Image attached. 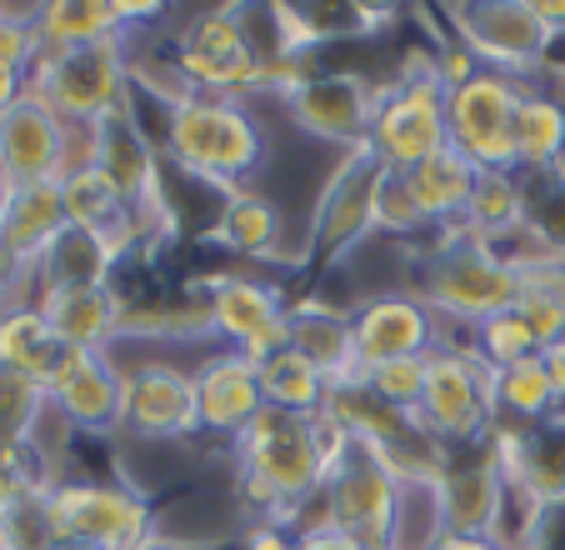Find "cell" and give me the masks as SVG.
<instances>
[{
  "label": "cell",
  "instance_id": "6da1fadb",
  "mask_svg": "<svg viewBox=\"0 0 565 550\" xmlns=\"http://www.w3.org/2000/svg\"><path fill=\"white\" fill-rule=\"evenodd\" d=\"M351 445V431L331 411L290 415L266 411L231 441L235 461V500L246 520H286L306 496H316Z\"/></svg>",
  "mask_w": 565,
  "mask_h": 550
},
{
  "label": "cell",
  "instance_id": "7a4b0ae2",
  "mask_svg": "<svg viewBox=\"0 0 565 550\" xmlns=\"http://www.w3.org/2000/svg\"><path fill=\"white\" fill-rule=\"evenodd\" d=\"M160 156L225 195L235 186H250L256 166L266 160V130L256 126V116L241 101L191 91L175 106H166Z\"/></svg>",
  "mask_w": 565,
  "mask_h": 550
},
{
  "label": "cell",
  "instance_id": "3957f363",
  "mask_svg": "<svg viewBox=\"0 0 565 550\" xmlns=\"http://www.w3.org/2000/svg\"><path fill=\"white\" fill-rule=\"evenodd\" d=\"M430 235L436 241L420 245L416 261V296L436 316L460 320V326H480L486 316L515 306V271H505L480 235H470L466 225Z\"/></svg>",
  "mask_w": 565,
  "mask_h": 550
},
{
  "label": "cell",
  "instance_id": "277c9868",
  "mask_svg": "<svg viewBox=\"0 0 565 550\" xmlns=\"http://www.w3.org/2000/svg\"><path fill=\"white\" fill-rule=\"evenodd\" d=\"M250 11L241 6H211L195 11L191 21L175 31L171 65L191 91L221 101H241L266 85V45L250 31Z\"/></svg>",
  "mask_w": 565,
  "mask_h": 550
},
{
  "label": "cell",
  "instance_id": "5b68a950",
  "mask_svg": "<svg viewBox=\"0 0 565 550\" xmlns=\"http://www.w3.org/2000/svg\"><path fill=\"white\" fill-rule=\"evenodd\" d=\"M130 35L96 45H75V51H41L31 65V96L55 106L71 126H100L116 110L130 106L136 71L126 55Z\"/></svg>",
  "mask_w": 565,
  "mask_h": 550
},
{
  "label": "cell",
  "instance_id": "8992f818",
  "mask_svg": "<svg viewBox=\"0 0 565 550\" xmlns=\"http://www.w3.org/2000/svg\"><path fill=\"white\" fill-rule=\"evenodd\" d=\"M491 366L470 350V340H440L426 356V391L416 405V425L440 451L486 445L495 431Z\"/></svg>",
  "mask_w": 565,
  "mask_h": 550
},
{
  "label": "cell",
  "instance_id": "52a82bcc",
  "mask_svg": "<svg viewBox=\"0 0 565 550\" xmlns=\"http://www.w3.org/2000/svg\"><path fill=\"white\" fill-rule=\"evenodd\" d=\"M55 540H86L100 550H146L160 540L156 500L136 480H55L45 490Z\"/></svg>",
  "mask_w": 565,
  "mask_h": 550
},
{
  "label": "cell",
  "instance_id": "ba28073f",
  "mask_svg": "<svg viewBox=\"0 0 565 550\" xmlns=\"http://www.w3.org/2000/svg\"><path fill=\"white\" fill-rule=\"evenodd\" d=\"M446 146V81H440L436 61H416L411 71H401V81L381 91V110H375L365 150L385 170L406 176V170L426 166L430 156H440Z\"/></svg>",
  "mask_w": 565,
  "mask_h": 550
},
{
  "label": "cell",
  "instance_id": "9c48e42d",
  "mask_svg": "<svg viewBox=\"0 0 565 550\" xmlns=\"http://www.w3.org/2000/svg\"><path fill=\"white\" fill-rule=\"evenodd\" d=\"M391 170L371 150H345L341 166L326 176L316 205H310L306 231V261L335 265L355 255L375 235V211H381V186Z\"/></svg>",
  "mask_w": 565,
  "mask_h": 550
},
{
  "label": "cell",
  "instance_id": "30bf717a",
  "mask_svg": "<svg viewBox=\"0 0 565 550\" xmlns=\"http://www.w3.org/2000/svg\"><path fill=\"white\" fill-rule=\"evenodd\" d=\"M446 25L460 51L486 71L531 81L535 71H551L555 35L535 21L531 0H480V6H450Z\"/></svg>",
  "mask_w": 565,
  "mask_h": 550
},
{
  "label": "cell",
  "instance_id": "8fae6325",
  "mask_svg": "<svg viewBox=\"0 0 565 550\" xmlns=\"http://www.w3.org/2000/svg\"><path fill=\"white\" fill-rule=\"evenodd\" d=\"M525 81L501 71H470L466 81L446 85V130L450 150L476 170H515V106Z\"/></svg>",
  "mask_w": 565,
  "mask_h": 550
},
{
  "label": "cell",
  "instance_id": "7c38bea8",
  "mask_svg": "<svg viewBox=\"0 0 565 550\" xmlns=\"http://www.w3.org/2000/svg\"><path fill=\"white\" fill-rule=\"evenodd\" d=\"M395 496H401V470L375 441H355L341 451V461L326 476V506H331V526L361 540L365 550H385L395 516Z\"/></svg>",
  "mask_w": 565,
  "mask_h": 550
},
{
  "label": "cell",
  "instance_id": "4fadbf2b",
  "mask_svg": "<svg viewBox=\"0 0 565 550\" xmlns=\"http://www.w3.org/2000/svg\"><path fill=\"white\" fill-rule=\"evenodd\" d=\"M205 310H211V336L221 346L241 350L260 366L290 346V300L276 286H266L260 275L246 271H221L205 281Z\"/></svg>",
  "mask_w": 565,
  "mask_h": 550
},
{
  "label": "cell",
  "instance_id": "5bb4252c",
  "mask_svg": "<svg viewBox=\"0 0 565 550\" xmlns=\"http://www.w3.org/2000/svg\"><path fill=\"white\" fill-rule=\"evenodd\" d=\"M381 91L385 85H375L371 75H355V71H310L286 96V116L306 136L341 146L345 156V150H365V140H371Z\"/></svg>",
  "mask_w": 565,
  "mask_h": 550
},
{
  "label": "cell",
  "instance_id": "9a60e30c",
  "mask_svg": "<svg viewBox=\"0 0 565 550\" xmlns=\"http://www.w3.org/2000/svg\"><path fill=\"white\" fill-rule=\"evenodd\" d=\"M355 326V371H375L391 360H426L440 346V316L416 290H381L351 310Z\"/></svg>",
  "mask_w": 565,
  "mask_h": 550
},
{
  "label": "cell",
  "instance_id": "2e32d148",
  "mask_svg": "<svg viewBox=\"0 0 565 550\" xmlns=\"http://www.w3.org/2000/svg\"><path fill=\"white\" fill-rule=\"evenodd\" d=\"M120 431L136 435V441H191L201 431L195 371H181L171 360H136V366H126Z\"/></svg>",
  "mask_w": 565,
  "mask_h": 550
},
{
  "label": "cell",
  "instance_id": "e0dca14e",
  "mask_svg": "<svg viewBox=\"0 0 565 550\" xmlns=\"http://www.w3.org/2000/svg\"><path fill=\"white\" fill-rule=\"evenodd\" d=\"M71 160V120L25 91L11 110H0V176L11 186L61 180Z\"/></svg>",
  "mask_w": 565,
  "mask_h": 550
},
{
  "label": "cell",
  "instance_id": "ac0fdd59",
  "mask_svg": "<svg viewBox=\"0 0 565 550\" xmlns=\"http://www.w3.org/2000/svg\"><path fill=\"white\" fill-rule=\"evenodd\" d=\"M51 391V411L71 431L86 435H116L120 405H126V366L110 360V350H71L61 360Z\"/></svg>",
  "mask_w": 565,
  "mask_h": 550
},
{
  "label": "cell",
  "instance_id": "d6986e66",
  "mask_svg": "<svg viewBox=\"0 0 565 550\" xmlns=\"http://www.w3.org/2000/svg\"><path fill=\"white\" fill-rule=\"evenodd\" d=\"M195 411H201V431L205 435H235L246 431L260 411H266V395H260V366L250 356L231 346H215L211 356H201L195 366Z\"/></svg>",
  "mask_w": 565,
  "mask_h": 550
},
{
  "label": "cell",
  "instance_id": "ffe728a7",
  "mask_svg": "<svg viewBox=\"0 0 565 550\" xmlns=\"http://www.w3.org/2000/svg\"><path fill=\"white\" fill-rule=\"evenodd\" d=\"M440 506H446V526L456 536H495L505 500V470L495 461L491 441L466 445V451H446V466L436 476Z\"/></svg>",
  "mask_w": 565,
  "mask_h": 550
},
{
  "label": "cell",
  "instance_id": "44dd1931",
  "mask_svg": "<svg viewBox=\"0 0 565 550\" xmlns=\"http://www.w3.org/2000/svg\"><path fill=\"white\" fill-rule=\"evenodd\" d=\"M491 451L511 480H521L545 510H565V405L525 431H491Z\"/></svg>",
  "mask_w": 565,
  "mask_h": 550
},
{
  "label": "cell",
  "instance_id": "7402d4cb",
  "mask_svg": "<svg viewBox=\"0 0 565 550\" xmlns=\"http://www.w3.org/2000/svg\"><path fill=\"white\" fill-rule=\"evenodd\" d=\"M90 166L116 186L126 205H140L146 195H156L166 186L160 180V150L146 136V126L136 120V106L116 110L110 120L96 126V156H90Z\"/></svg>",
  "mask_w": 565,
  "mask_h": 550
},
{
  "label": "cell",
  "instance_id": "603a6c76",
  "mask_svg": "<svg viewBox=\"0 0 565 550\" xmlns=\"http://www.w3.org/2000/svg\"><path fill=\"white\" fill-rule=\"evenodd\" d=\"M65 201L61 180H41V186H15L6 221H0V251L11 261L15 275H31L35 261L51 251V241L65 231Z\"/></svg>",
  "mask_w": 565,
  "mask_h": 550
},
{
  "label": "cell",
  "instance_id": "cb8c5ba5",
  "mask_svg": "<svg viewBox=\"0 0 565 550\" xmlns=\"http://www.w3.org/2000/svg\"><path fill=\"white\" fill-rule=\"evenodd\" d=\"M35 306L51 320V330L61 336L65 350H110L120 340V320H126V300H120L116 286L45 290Z\"/></svg>",
  "mask_w": 565,
  "mask_h": 550
},
{
  "label": "cell",
  "instance_id": "d4e9b609",
  "mask_svg": "<svg viewBox=\"0 0 565 550\" xmlns=\"http://www.w3.org/2000/svg\"><path fill=\"white\" fill-rule=\"evenodd\" d=\"M120 255L116 245L106 241L100 231H86V225H65L61 235L51 241V251L35 261V281L45 290H96V286H116ZM35 296V300H41Z\"/></svg>",
  "mask_w": 565,
  "mask_h": 550
},
{
  "label": "cell",
  "instance_id": "484cf974",
  "mask_svg": "<svg viewBox=\"0 0 565 550\" xmlns=\"http://www.w3.org/2000/svg\"><path fill=\"white\" fill-rule=\"evenodd\" d=\"M290 350L316 366V371L345 381V376H361L355 371V326H351V310L331 306V300H290Z\"/></svg>",
  "mask_w": 565,
  "mask_h": 550
},
{
  "label": "cell",
  "instance_id": "4316f807",
  "mask_svg": "<svg viewBox=\"0 0 565 550\" xmlns=\"http://www.w3.org/2000/svg\"><path fill=\"white\" fill-rule=\"evenodd\" d=\"M565 166V96L525 81L515 106V170L521 176H555Z\"/></svg>",
  "mask_w": 565,
  "mask_h": 550
},
{
  "label": "cell",
  "instance_id": "83f0119b",
  "mask_svg": "<svg viewBox=\"0 0 565 550\" xmlns=\"http://www.w3.org/2000/svg\"><path fill=\"white\" fill-rule=\"evenodd\" d=\"M476 176L480 170L450 146L440 150V156H430L426 166L406 170V186H411V195H416L420 215L430 221V231H460V225H466L470 195H476Z\"/></svg>",
  "mask_w": 565,
  "mask_h": 550
},
{
  "label": "cell",
  "instance_id": "f1b7e54d",
  "mask_svg": "<svg viewBox=\"0 0 565 550\" xmlns=\"http://www.w3.org/2000/svg\"><path fill=\"white\" fill-rule=\"evenodd\" d=\"M65 356H71V350L61 346V336H55L51 320L41 316V306H31V300L0 306V366H6V371L51 385Z\"/></svg>",
  "mask_w": 565,
  "mask_h": 550
},
{
  "label": "cell",
  "instance_id": "f546056e",
  "mask_svg": "<svg viewBox=\"0 0 565 550\" xmlns=\"http://www.w3.org/2000/svg\"><path fill=\"white\" fill-rule=\"evenodd\" d=\"M211 245L231 255H250V261H270L280 241V211L270 195H260L256 186H235L221 195V211L211 221Z\"/></svg>",
  "mask_w": 565,
  "mask_h": 550
},
{
  "label": "cell",
  "instance_id": "4dcf8cb0",
  "mask_svg": "<svg viewBox=\"0 0 565 550\" xmlns=\"http://www.w3.org/2000/svg\"><path fill=\"white\" fill-rule=\"evenodd\" d=\"M35 35L41 51H75V45L130 35V15L126 6H106V0H51L35 6Z\"/></svg>",
  "mask_w": 565,
  "mask_h": 550
},
{
  "label": "cell",
  "instance_id": "1f68e13d",
  "mask_svg": "<svg viewBox=\"0 0 565 550\" xmlns=\"http://www.w3.org/2000/svg\"><path fill=\"white\" fill-rule=\"evenodd\" d=\"M491 401H495V425H505V431H525V425H535V421H545V415L561 411V395H555L551 371H545L541 356L495 371L491 376Z\"/></svg>",
  "mask_w": 565,
  "mask_h": 550
},
{
  "label": "cell",
  "instance_id": "d6a6232c",
  "mask_svg": "<svg viewBox=\"0 0 565 550\" xmlns=\"http://www.w3.org/2000/svg\"><path fill=\"white\" fill-rule=\"evenodd\" d=\"M446 536H450V526H446L436 476H401V496H395L385 550H436Z\"/></svg>",
  "mask_w": 565,
  "mask_h": 550
},
{
  "label": "cell",
  "instance_id": "836d02e7",
  "mask_svg": "<svg viewBox=\"0 0 565 550\" xmlns=\"http://www.w3.org/2000/svg\"><path fill=\"white\" fill-rule=\"evenodd\" d=\"M260 395H266V405H276V411L316 415V411H326L331 376L316 371V366H310L300 350L280 346L276 356L260 360Z\"/></svg>",
  "mask_w": 565,
  "mask_h": 550
},
{
  "label": "cell",
  "instance_id": "e575fe53",
  "mask_svg": "<svg viewBox=\"0 0 565 550\" xmlns=\"http://www.w3.org/2000/svg\"><path fill=\"white\" fill-rule=\"evenodd\" d=\"M525 215H531V195H525L521 170H480L476 195H470V211H466V231L491 241V235L521 225Z\"/></svg>",
  "mask_w": 565,
  "mask_h": 550
},
{
  "label": "cell",
  "instance_id": "d590c367",
  "mask_svg": "<svg viewBox=\"0 0 565 550\" xmlns=\"http://www.w3.org/2000/svg\"><path fill=\"white\" fill-rule=\"evenodd\" d=\"M61 201H65V221L86 225V231H100V235L130 211V205L120 201V191L96 166H81V170H71V176H61Z\"/></svg>",
  "mask_w": 565,
  "mask_h": 550
},
{
  "label": "cell",
  "instance_id": "8d00e7d4",
  "mask_svg": "<svg viewBox=\"0 0 565 550\" xmlns=\"http://www.w3.org/2000/svg\"><path fill=\"white\" fill-rule=\"evenodd\" d=\"M470 350H476L491 371H505V366H521V360L541 356V336L531 330V320L521 316V310H495V316H486L480 326H470Z\"/></svg>",
  "mask_w": 565,
  "mask_h": 550
},
{
  "label": "cell",
  "instance_id": "74e56055",
  "mask_svg": "<svg viewBox=\"0 0 565 550\" xmlns=\"http://www.w3.org/2000/svg\"><path fill=\"white\" fill-rule=\"evenodd\" d=\"M51 415V391L31 376H15L0 366V441L25 445L41 435V421Z\"/></svg>",
  "mask_w": 565,
  "mask_h": 550
},
{
  "label": "cell",
  "instance_id": "f35d334b",
  "mask_svg": "<svg viewBox=\"0 0 565 550\" xmlns=\"http://www.w3.org/2000/svg\"><path fill=\"white\" fill-rule=\"evenodd\" d=\"M55 480L61 476L51 470V461H45V451L35 441H25V445L0 441V516H6L15 500L35 496V490L55 486Z\"/></svg>",
  "mask_w": 565,
  "mask_h": 550
},
{
  "label": "cell",
  "instance_id": "ab89813d",
  "mask_svg": "<svg viewBox=\"0 0 565 550\" xmlns=\"http://www.w3.org/2000/svg\"><path fill=\"white\" fill-rule=\"evenodd\" d=\"M365 385H371L385 405L416 415L420 391H426V360H391V366H375V371H365Z\"/></svg>",
  "mask_w": 565,
  "mask_h": 550
},
{
  "label": "cell",
  "instance_id": "60d3db41",
  "mask_svg": "<svg viewBox=\"0 0 565 550\" xmlns=\"http://www.w3.org/2000/svg\"><path fill=\"white\" fill-rule=\"evenodd\" d=\"M375 231H385V235H420V231H430V221L420 215V205H416V195H411L406 176H395V170L385 176V186H381Z\"/></svg>",
  "mask_w": 565,
  "mask_h": 550
},
{
  "label": "cell",
  "instance_id": "b9f144b4",
  "mask_svg": "<svg viewBox=\"0 0 565 550\" xmlns=\"http://www.w3.org/2000/svg\"><path fill=\"white\" fill-rule=\"evenodd\" d=\"M35 55H41V35H35V11H11L0 6V65L31 75Z\"/></svg>",
  "mask_w": 565,
  "mask_h": 550
},
{
  "label": "cell",
  "instance_id": "7bdbcfd3",
  "mask_svg": "<svg viewBox=\"0 0 565 550\" xmlns=\"http://www.w3.org/2000/svg\"><path fill=\"white\" fill-rule=\"evenodd\" d=\"M241 550H306V546H300V536L290 526H280V520H246Z\"/></svg>",
  "mask_w": 565,
  "mask_h": 550
},
{
  "label": "cell",
  "instance_id": "ee69618b",
  "mask_svg": "<svg viewBox=\"0 0 565 550\" xmlns=\"http://www.w3.org/2000/svg\"><path fill=\"white\" fill-rule=\"evenodd\" d=\"M300 546L306 550H365L361 540H351L345 530H335V526H326V530H310V536H300Z\"/></svg>",
  "mask_w": 565,
  "mask_h": 550
},
{
  "label": "cell",
  "instance_id": "f6af8a7d",
  "mask_svg": "<svg viewBox=\"0 0 565 550\" xmlns=\"http://www.w3.org/2000/svg\"><path fill=\"white\" fill-rule=\"evenodd\" d=\"M25 91H31V75L15 71V65H0V110H11Z\"/></svg>",
  "mask_w": 565,
  "mask_h": 550
},
{
  "label": "cell",
  "instance_id": "bcb514c9",
  "mask_svg": "<svg viewBox=\"0 0 565 550\" xmlns=\"http://www.w3.org/2000/svg\"><path fill=\"white\" fill-rule=\"evenodd\" d=\"M531 11H535V21L555 35V45H561L565 41V0H531Z\"/></svg>",
  "mask_w": 565,
  "mask_h": 550
},
{
  "label": "cell",
  "instance_id": "7dc6e473",
  "mask_svg": "<svg viewBox=\"0 0 565 550\" xmlns=\"http://www.w3.org/2000/svg\"><path fill=\"white\" fill-rule=\"evenodd\" d=\"M541 360H545V371H551L555 395H561V405H565V336H561V340H551V346L541 350Z\"/></svg>",
  "mask_w": 565,
  "mask_h": 550
},
{
  "label": "cell",
  "instance_id": "c3c4849f",
  "mask_svg": "<svg viewBox=\"0 0 565 550\" xmlns=\"http://www.w3.org/2000/svg\"><path fill=\"white\" fill-rule=\"evenodd\" d=\"M436 550H501V546H495L491 536H456V530H450Z\"/></svg>",
  "mask_w": 565,
  "mask_h": 550
},
{
  "label": "cell",
  "instance_id": "681fc988",
  "mask_svg": "<svg viewBox=\"0 0 565 550\" xmlns=\"http://www.w3.org/2000/svg\"><path fill=\"white\" fill-rule=\"evenodd\" d=\"M11 195H15V186L0 176V221H6V205H11Z\"/></svg>",
  "mask_w": 565,
  "mask_h": 550
},
{
  "label": "cell",
  "instance_id": "f907efd6",
  "mask_svg": "<svg viewBox=\"0 0 565 550\" xmlns=\"http://www.w3.org/2000/svg\"><path fill=\"white\" fill-rule=\"evenodd\" d=\"M51 550H100V546H86V540H55Z\"/></svg>",
  "mask_w": 565,
  "mask_h": 550
},
{
  "label": "cell",
  "instance_id": "816d5d0a",
  "mask_svg": "<svg viewBox=\"0 0 565 550\" xmlns=\"http://www.w3.org/2000/svg\"><path fill=\"white\" fill-rule=\"evenodd\" d=\"M6 281H15V271H11V261H6V251H0V286H6Z\"/></svg>",
  "mask_w": 565,
  "mask_h": 550
},
{
  "label": "cell",
  "instance_id": "f5cc1de1",
  "mask_svg": "<svg viewBox=\"0 0 565 550\" xmlns=\"http://www.w3.org/2000/svg\"><path fill=\"white\" fill-rule=\"evenodd\" d=\"M146 550H185V546H175V540H166V536H160V540H150Z\"/></svg>",
  "mask_w": 565,
  "mask_h": 550
},
{
  "label": "cell",
  "instance_id": "db71d44e",
  "mask_svg": "<svg viewBox=\"0 0 565 550\" xmlns=\"http://www.w3.org/2000/svg\"><path fill=\"white\" fill-rule=\"evenodd\" d=\"M551 71H555V81H565V55H555V61H551Z\"/></svg>",
  "mask_w": 565,
  "mask_h": 550
}]
</instances>
